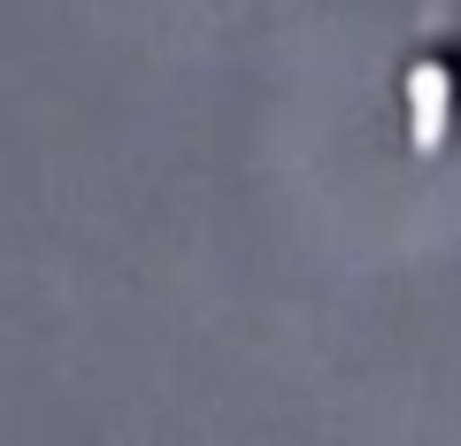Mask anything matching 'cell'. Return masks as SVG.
I'll use <instances>...</instances> for the list:
<instances>
[{
    "instance_id": "1",
    "label": "cell",
    "mask_w": 461,
    "mask_h": 446,
    "mask_svg": "<svg viewBox=\"0 0 461 446\" xmlns=\"http://www.w3.org/2000/svg\"><path fill=\"white\" fill-rule=\"evenodd\" d=\"M393 100L415 162H446L461 147V16H438L400 47Z\"/></svg>"
}]
</instances>
